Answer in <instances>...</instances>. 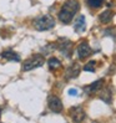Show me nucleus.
Masks as SVG:
<instances>
[{
    "instance_id": "nucleus-1",
    "label": "nucleus",
    "mask_w": 116,
    "mask_h": 123,
    "mask_svg": "<svg viewBox=\"0 0 116 123\" xmlns=\"http://www.w3.org/2000/svg\"><path fill=\"white\" fill-rule=\"evenodd\" d=\"M79 9H80V4L77 0H66L59 11V20L62 24L71 23V20L74 19Z\"/></svg>"
},
{
    "instance_id": "nucleus-2",
    "label": "nucleus",
    "mask_w": 116,
    "mask_h": 123,
    "mask_svg": "<svg viewBox=\"0 0 116 123\" xmlns=\"http://www.w3.org/2000/svg\"><path fill=\"white\" fill-rule=\"evenodd\" d=\"M55 19L51 15H42L36 18L33 21V25L36 30L39 31H46V30H51V29L55 26Z\"/></svg>"
},
{
    "instance_id": "nucleus-3",
    "label": "nucleus",
    "mask_w": 116,
    "mask_h": 123,
    "mask_svg": "<svg viewBox=\"0 0 116 123\" xmlns=\"http://www.w3.org/2000/svg\"><path fill=\"white\" fill-rule=\"evenodd\" d=\"M44 62H45V60H44V56L42 55H39V54L33 55L23 62V70L24 71H30V70H34V68L41 67L42 65H44Z\"/></svg>"
},
{
    "instance_id": "nucleus-4",
    "label": "nucleus",
    "mask_w": 116,
    "mask_h": 123,
    "mask_svg": "<svg viewBox=\"0 0 116 123\" xmlns=\"http://www.w3.org/2000/svg\"><path fill=\"white\" fill-rule=\"evenodd\" d=\"M48 106H49V110L53 111L54 113H60L64 108L61 99L57 96H49L48 97Z\"/></svg>"
},
{
    "instance_id": "nucleus-5",
    "label": "nucleus",
    "mask_w": 116,
    "mask_h": 123,
    "mask_svg": "<svg viewBox=\"0 0 116 123\" xmlns=\"http://www.w3.org/2000/svg\"><path fill=\"white\" fill-rule=\"evenodd\" d=\"M70 116H71V119L74 121L75 123H80L85 119V111L84 108L80 106H76V107H72L70 110Z\"/></svg>"
},
{
    "instance_id": "nucleus-6",
    "label": "nucleus",
    "mask_w": 116,
    "mask_h": 123,
    "mask_svg": "<svg viewBox=\"0 0 116 123\" xmlns=\"http://www.w3.org/2000/svg\"><path fill=\"white\" fill-rule=\"evenodd\" d=\"M76 52H77V57H79V59H80V60H84V59L89 57V56L92 54V50H91V47L89 46L88 42L84 41V42H81V44L77 46Z\"/></svg>"
},
{
    "instance_id": "nucleus-7",
    "label": "nucleus",
    "mask_w": 116,
    "mask_h": 123,
    "mask_svg": "<svg viewBox=\"0 0 116 123\" xmlns=\"http://www.w3.org/2000/svg\"><path fill=\"white\" fill-rule=\"evenodd\" d=\"M102 86H104V80L100 78V80H97V81L92 82V83H90V85H88V86H85L84 91H85V93H88V95H92V93L99 92Z\"/></svg>"
},
{
    "instance_id": "nucleus-8",
    "label": "nucleus",
    "mask_w": 116,
    "mask_h": 123,
    "mask_svg": "<svg viewBox=\"0 0 116 123\" xmlns=\"http://www.w3.org/2000/svg\"><path fill=\"white\" fill-rule=\"evenodd\" d=\"M80 71H81V67H80V65H79L77 62L75 63H72L71 66L66 70V72H65V77L66 78H75L79 76V74H80Z\"/></svg>"
},
{
    "instance_id": "nucleus-9",
    "label": "nucleus",
    "mask_w": 116,
    "mask_h": 123,
    "mask_svg": "<svg viewBox=\"0 0 116 123\" xmlns=\"http://www.w3.org/2000/svg\"><path fill=\"white\" fill-rule=\"evenodd\" d=\"M1 57L6 61H15V62H19L21 60V57L18 52H15L14 50H5V51L1 52Z\"/></svg>"
},
{
    "instance_id": "nucleus-10",
    "label": "nucleus",
    "mask_w": 116,
    "mask_h": 123,
    "mask_svg": "<svg viewBox=\"0 0 116 123\" xmlns=\"http://www.w3.org/2000/svg\"><path fill=\"white\" fill-rule=\"evenodd\" d=\"M71 41H65V42H60L59 45H57V49L60 50V51L65 55V56H70V51H71Z\"/></svg>"
},
{
    "instance_id": "nucleus-11",
    "label": "nucleus",
    "mask_w": 116,
    "mask_h": 123,
    "mask_svg": "<svg viewBox=\"0 0 116 123\" xmlns=\"http://www.w3.org/2000/svg\"><path fill=\"white\" fill-rule=\"evenodd\" d=\"M85 27H86V24H85V16H84V15H80V16L77 18L75 25H74V29H75V31H76V32H82V31L85 30Z\"/></svg>"
},
{
    "instance_id": "nucleus-12",
    "label": "nucleus",
    "mask_w": 116,
    "mask_h": 123,
    "mask_svg": "<svg viewBox=\"0 0 116 123\" xmlns=\"http://www.w3.org/2000/svg\"><path fill=\"white\" fill-rule=\"evenodd\" d=\"M112 16H114V12L111 10H105L104 12H101L100 15H99V20L102 24H109L111 21Z\"/></svg>"
},
{
    "instance_id": "nucleus-13",
    "label": "nucleus",
    "mask_w": 116,
    "mask_h": 123,
    "mask_svg": "<svg viewBox=\"0 0 116 123\" xmlns=\"http://www.w3.org/2000/svg\"><path fill=\"white\" fill-rule=\"evenodd\" d=\"M48 65H49V68L51 70V71H54V70L59 68L61 66V62H60L59 59H56V57H51V59H49Z\"/></svg>"
},
{
    "instance_id": "nucleus-14",
    "label": "nucleus",
    "mask_w": 116,
    "mask_h": 123,
    "mask_svg": "<svg viewBox=\"0 0 116 123\" xmlns=\"http://www.w3.org/2000/svg\"><path fill=\"white\" fill-rule=\"evenodd\" d=\"M100 98L105 101L106 103H111V90L110 88H106L104 91H101V95H100Z\"/></svg>"
},
{
    "instance_id": "nucleus-15",
    "label": "nucleus",
    "mask_w": 116,
    "mask_h": 123,
    "mask_svg": "<svg viewBox=\"0 0 116 123\" xmlns=\"http://www.w3.org/2000/svg\"><path fill=\"white\" fill-rule=\"evenodd\" d=\"M86 3L90 8L92 9H99L101 5L104 4V0H86Z\"/></svg>"
},
{
    "instance_id": "nucleus-16",
    "label": "nucleus",
    "mask_w": 116,
    "mask_h": 123,
    "mask_svg": "<svg viewBox=\"0 0 116 123\" xmlns=\"http://www.w3.org/2000/svg\"><path fill=\"white\" fill-rule=\"evenodd\" d=\"M95 66H96V61H90L84 66V71H89V72H94L95 71Z\"/></svg>"
},
{
    "instance_id": "nucleus-17",
    "label": "nucleus",
    "mask_w": 116,
    "mask_h": 123,
    "mask_svg": "<svg viewBox=\"0 0 116 123\" xmlns=\"http://www.w3.org/2000/svg\"><path fill=\"white\" fill-rule=\"evenodd\" d=\"M69 95H71V96H76V90H74V88L70 90V91H69Z\"/></svg>"
}]
</instances>
